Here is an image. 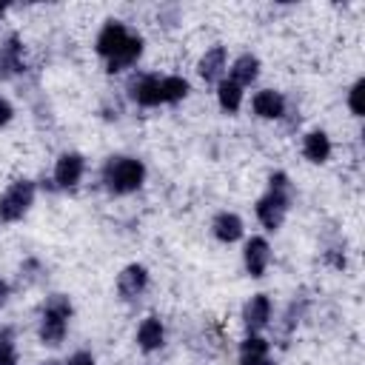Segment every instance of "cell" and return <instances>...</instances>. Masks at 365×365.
<instances>
[{
    "label": "cell",
    "mask_w": 365,
    "mask_h": 365,
    "mask_svg": "<svg viewBox=\"0 0 365 365\" xmlns=\"http://www.w3.org/2000/svg\"><path fill=\"white\" fill-rule=\"evenodd\" d=\"M288 205H291V180L285 171H274L268 177V194L257 200V220L268 231H277L288 214Z\"/></svg>",
    "instance_id": "1"
},
{
    "label": "cell",
    "mask_w": 365,
    "mask_h": 365,
    "mask_svg": "<svg viewBox=\"0 0 365 365\" xmlns=\"http://www.w3.org/2000/svg\"><path fill=\"white\" fill-rule=\"evenodd\" d=\"M145 180V165L134 157H108L103 165V185L111 194H131L143 185Z\"/></svg>",
    "instance_id": "2"
},
{
    "label": "cell",
    "mask_w": 365,
    "mask_h": 365,
    "mask_svg": "<svg viewBox=\"0 0 365 365\" xmlns=\"http://www.w3.org/2000/svg\"><path fill=\"white\" fill-rule=\"evenodd\" d=\"M68 317H71V299L66 294H51L43 302V317H40V328L37 336L43 345H60L68 328Z\"/></svg>",
    "instance_id": "3"
},
{
    "label": "cell",
    "mask_w": 365,
    "mask_h": 365,
    "mask_svg": "<svg viewBox=\"0 0 365 365\" xmlns=\"http://www.w3.org/2000/svg\"><path fill=\"white\" fill-rule=\"evenodd\" d=\"M31 202H34V182L31 180H14L6 191H3V197H0V220L3 222H14V220H20L29 208H31Z\"/></svg>",
    "instance_id": "4"
},
{
    "label": "cell",
    "mask_w": 365,
    "mask_h": 365,
    "mask_svg": "<svg viewBox=\"0 0 365 365\" xmlns=\"http://www.w3.org/2000/svg\"><path fill=\"white\" fill-rule=\"evenodd\" d=\"M128 40H131V31H128L120 20H108V23L100 29V34H97L94 48H97V54L106 57V63H108L111 57H117V54L125 48Z\"/></svg>",
    "instance_id": "5"
},
{
    "label": "cell",
    "mask_w": 365,
    "mask_h": 365,
    "mask_svg": "<svg viewBox=\"0 0 365 365\" xmlns=\"http://www.w3.org/2000/svg\"><path fill=\"white\" fill-rule=\"evenodd\" d=\"M128 97L140 106H160L163 100V77L160 74H134L128 80Z\"/></svg>",
    "instance_id": "6"
},
{
    "label": "cell",
    "mask_w": 365,
    "mask_h": 365,
    "mask_svg": "<svg viewBox=\"0 0 365 365\" xmlns=\"http://www.w3.org/2000/svg\"><path fill=\"white\" fill-rule=\"evenodd\" d=\"M83 171H86L83 154H77V151L60 154L57 165H54V188H74L83 180Z\"/></svg>",
    "instance_id": "7"
},
{
    "label": "cell",
    "mask_w": 365,
    "mask_h": 365,
    "mask_svg": "<svg viewBox=\"0 0 365 365\" xmlns=\"http://www.w3.org/2000/svg\"><path fill=\"white\" fill-rule=\"evenodd\" d=\"M26 68L23 63V40L17 34H9L0 43V80H9L11 74H20Z\"/></svg>",
    "instance_id": "8"
},
{
    "label": "cell",
    "mask_w": 365,
    "mask_h": 365,
    "mask_svg": "<svg viewBox=\"0 0 365 365\" xmlns=\"http://www.w3.org/2000/svg\"><path fill=\"white\" fill-rule=\"evenodd\" d=\"M148 285V271L145 265H125L117 274V294L123 299H137Z\"/></svg>",
    "instance_id": "9"
},
{
    "label": "cell",
    "mask_w": 365,
    "mask_h": 365,
    "mask_svg": "<svg viewBox=\"0 0 365 365\" xmlns=\"http://www.w3.org/2000/svg\"><path fill=\"white\" fill-rule=\"evenodd\" d=\"M268 319H271V299L265 294H254L245 302V308H242V325H245V331L248 334H257V331H262L268 325Z\"/></svg>",
    "instance_id": "10"
},
{
    "label": "cell",
    "mask_w": 365,
    "mask_h": 365,
    "mask_svg": "<svg viewBox=\"0 0 365 365\" xmlns=\"http://www.w3.org/2000/svg\"><path fill=\"white\" fill-rule=\"evenodd\" d=\"M242 259H245V271L251 277H262L268 262H271V245L262 240V237H251L245 242V251H242Z\"/></svg>",
    "instance_id": "11"
},
{
    "label": "cell",
    "mask_w": 365,
    "mask_h": 365,
    "mask_svg": "<svg viewBox=\"0 0 365 365\" xmlns=\"http://www.w3.org/2000/svg\"><path fill=\"white\" fill-rule=\"evenodd\" d=\"M254 114L262 117V120H279L285 114V97L274 88H262L254 94Z\"/></svg>",
    "instance_id": "12"
},
{
    "label": "cell",
    "mask_w": 365,
    "mask_h": 365,
    "mask_svg": "<svg viewBox=\"0 0 365 365\" xmlns=\"http://www.w3.org/2000/svg\"><path fill=\"white\" fill-rule=\"evenodd\" d=\"M225 63H228V51H225V46H214V48H208V51L200 57V63H197V74H200L205 83H214V80L222 77Z\"/></svg>",
    "instance_id": "13"
},
{
    "label": "cell",
    "mask_w": 365,
    "mask_h": 365,
    "mask_svg": "<svg viewBox=\"0 0 365 365\" xmlns=\"http://www.w3.org/2000/svg\"><path fill=\"white\" fill-rule=\"evenodd\" d=\"M163 342H165V328H163V322H160L157 317H145V319L140 322V328H137V345H140L145 354H151V351L163 348Z\"/></svg>",
    "instance_id": "14"
},
{
    "label": "cell",
    "mask_w": 365,
    "mask_h": 365,
    "mask_svg": "<svg viewBox=\"0 0 365 365\" xmlns=\"http://www.w3.org/2000/svg\"><path fill=\"white\" fill-rule=\"evenodd\" d=\"M211 231L220 242H237L242 237V220L234 211H220L211 222Z\"/></svg>",
    "instance_id": "15"
},
{
    "label": "cell",
    "mask_w": 365,
    "mask_h": 365,
    "mask_svg": "<svg viewBox=\"0 0 365 365\" xmlns=\"http://www.w3.org/2000/svg\"><path fill=\"white\" fill-rule=\"evenodd\" d=\"M228 71H231L228 80H234L240 88H242V86H251V83L259 77V60H257L254 54H240V57L231 63Z\"/></svg>",
    "instance_id": "16"
},
{
    "label": "cell",
    "mask_w": 365,
    "mask_h": 365,
    "mask_svg": "<svg viewBox=\"0 0 365 365\" xmlns=\"http://www.w3.org/2000/svg\"><path fill=\"white\" fill-rule=\"evenodd\" d=\"M140 54H143V37H140V34H131V40L125 43V48H123L117 57H111V60L106 63V71H108V74H117V71L134 66V63L140 60Z\"/></svg>",
    "instance_id": "17"
},
{
    "label": "cell",
    "mask_w": 365,
    "mask_h": 365,
    "mask_svg": "<svg viewBox=\"0 0 365 365\" xmlns=\"http://www.w3.org/2000/svg\"><path fill=\"white\" fill-rule=\"evenodd\" d=\"M302 154L311 163H325L331 157V140L325 131H308L302 140Z\"/></svg>",
    "instance_id": "18"
},
{
    "label": "cell",
    "mask_w": 365,
    "mask_h": 365,
    "mask_svg": "<svg viewBox=\"0 0 365 365\" xmlns=\"http://www.w3.org/2000/svg\"><path fill=\"white\" fill-rule=\"evenodd\" d=\"M262 359H268V339L248 334L240 345V365H259Z\"/></svg>",
    "instance_id": "19"
},
{
    "label": "cell",
    "mask_w": 365,
    "mask_h": 365,
    "mask_svg": "<svg viewBox=\"0 0 365 365\" xmlns=\"http://www.w3.org/2000/svg\"><path fill=\"white\" fill-rule=\"evenodd\" d=\"M217 100H220V108L222 111H228V114H234L240 106H242V88L234 83V80H220V86H217Z\"/></svg>",
    "instance_id": "20"
},
{
    "label": "cell",
    "mask_w": 365,
    "mask_h": 365,
    "mask_svg": "<svg viewBox=\"0 0 365 365\" xmlns=\"http://www.w3.org/2000/svg\"><path fill=\"white\" fill-rule=\"evenodd\" d=\"M188 91H191V86L185 77H177V74L163 77V100L165 103H180V100H185Z\"/></svg>",
    "instance_id": "21"
},
{
    "label": "cell",
    "mask_w": 365,
    "mask_h": 365,
    "mask_svg": "<svg viewBox=\"0 0 365 365\" xmlns=\"http://www.w3.org/2000/svg\"><path fill=\"white\" fill-rule=\"evenodd\" d=\"M0 365H17V348H14V328L0 325Z\"/></svg>",
    "instance_id": "22"
},
{
    "label": "cell",
    "mask_w": 365,
    "mask_h": 365,
    "mask_svg": "<svg viewBox=\"0 0 365 365\" xmlns=\"http://www.w3.org/2000/svg\"><path fill=\"white\" fill-rule=\"evenodd\" d=\"M362 91H365V80H356V83L351 86V91H348V108H351L356 117L365 114V108H362Z\"/></svg>",
    "instance_id": "23"
},
{
    "label": "cell",
    "mask_w": 365,
    "mask_h": 365,
    "mask_svg": "<svg viewBox=\"0 0 365 365\" xmlns=\"http://www.w3.org/2000/svg\"><path fill=\"white\" fill-rule=\"evenodd\" d=\"M63 365H94V356H91L88 351H77V354H71Z\"/></svg>",
    "instance_id": "24"
},
{
    "label": "cell",
    "mask_w": 365,
    "mask_h": 365,
    "mask_svg": "<svg viewBox=\"0 0 365 365\" xmlns=\"http://www.w3.org/2000/svg\"><path fill=\"white\" fill-rule=\"evenodd\" d=\"M14 117V108H11V103L6 100V97H0V128L3 125H9V120Z\"/></svg>",
    "instance_id": "25"
},
{
    "label": "cell",
    "mask_w": 365,
    "mask_h": 365,
    "mask_svg": "<svg viewBox=\"0 0 365 365\" xmlns=\"http://www.w3.org/2000/svg\"><path fill=\"white\" fill-rule=\"evenodd\" d=\"M9 297H11V285L6 279H0V308L9 302Z\"/></svg>",
    "instance_id": "26"
},
{
    "label": "cell",
    "mask_w": 365,
    "mask_h": 365,
    "mask_svg": "<svg viewBox=\"0 0 365 365\" xmlns=\"http://www.w3.org/2000/svg\"><path fill=\"white\" fill-rule=\"evenodd\" d=\"M43 365H63V362H57V359H48V362H43Z\"/></svg>",
    "instance_id": "27"
},
{
    "label": "cell",
    "mask_w": 365,
    "mask_h": 365,
    "mask_svg": "<svg viewBox=\"0 0 365 365\" xmlns=\"http://www.w3.org/2000/svg\"><path fill=\"white\" fill-rule=\"evenodd\" d=\"M259 365H277V362H271V359H262V362H259Z\"/></svg>",
    "instance_id": "28"
},
{
    "label": "cell",
    "mask_w": 365,
    "mask_h": 365,
    "mask_svg": "<svg viewBox=\"0 0 365 365\" xmlns=\"http://www.w3.org/2000/svg\"><path fill=\"white\" fill-rule=\"evenodd\" d=\"M3 11H6V6H3V3H0V17H3Z\"/></svg>",
    "instance_id": "29"
}]
</instances>
